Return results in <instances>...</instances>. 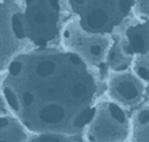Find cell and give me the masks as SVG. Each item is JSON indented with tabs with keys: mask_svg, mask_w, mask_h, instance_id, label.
<instances>
[{
	"mask_svg": "<svg viewBox=\"0 0 149 142\" xmlns=\"http://www.w3.org/2000/svg\"><path fill=\"white\" fill-rule=\"evenodd\" d=\"M3 99L28 130L74 135L95 111L97 84L88 65L69 51L38 48L9 62Z\"/></svg>",
	"mask_w": 149,
	"mask_h": 142,
	"instance_id": "1",
	"label": "cell"
},
{
	"mask_svg": "<svg viewBox=\"0 0 149 142\" xmlns=\"http://www.w3.org/2000/svg\"><path fill=\"white\" fill-rule=\"evenodd\" d=\"M59 0H1V49H18L24 40L47 47L59 33Z\"/></svg>",
	"mask_w": 149,
	"mask_h": 142,
	"instance_id": "2",
	"label": "cell"
},
{
	"mask_svg": "<svg viewBox=\"0 0 149 142\" xmlns=\"http://www.w3.org/2000/svg\"><path fill=\"white\" fill-rule=\"evenodd\" d=\"M81 26L89 32L109 34L127 18L134 0H68Z\"/></svg>",
	"mask_w": 149,
	"mask_h": 142,
	"instance_id": "3",
	"label": "cell"
},
{
	"mask_svg": "<svg viewBox=\"0 0 149 142\" xmlns=\"http://www.w3.org/2000/svg\"><path fill=\"white\" fill-rule=\"evenodd\" d=\"M62 40L65 50L78 56L88 66H100L106 63L113 43L108 34L89 32L81 26L78 20L65 26Z\"/></svg>",
	"mask_w": 149,
	"mask_h": 142,
	"instance_id": "4",
	"label": "cell"
},
{
	"mask_svg": "<svg viewBox=\"0 0 149 142\" xmlns=\"http://www.w3.org/2000/svg\"><path fill=\"white\" fill-rule=\"evenodd\" d=\"M86 137L89 142H123L131 131L126 113L113 101L100 102L87 125Z\"/></svg>",
	"mask_w": 149,
	"mask_h": 142,
	"instance_id": "5",
	"label": "cell"
},
{
	"mask_svg": "<svg viewBox=\"0 0 149 142\" xmlns=\"http://www.w3.org/2000/svg\"><path fill=\"white\" fill-rule=\"evenodd\" d=\"M108 94L120 106H134L141 102L145 93L144 81L135 73L115 72L109 79Z\"/></svg>",
	"mask_w": 149,
	"mask_h": 142,
	"instance_id": "6",
	"label": "cell"
},
{
	"mask_svg": "<svg viewBox=\"0 0 149 142\" xmlns=\"http://www.w3.org/2000/svg\"><path fill=\"white\" fill-rule=\"evenodd\" d=\"M122 40L124 49L133 56L149 51V22H138L126 28Z\"/></svg>",
	"mask_w": 149,
	"mask_h": 142,
	"instance_id": "7",
	"label": "cell"
},
{
	"mask_svg": "<svg viewBox=\"0 0 149 142\" xmlns=\"http://www.w3.org/2000/svg\"><path fill=\"white\" fill-rule=\"evenodd\" d=\"M24 128L18 119L2 116L0 119V142H28Z\"/></svg>",
	"mask_w": 149,
	"mask_h": 142,
	"instance_id": "8",
	"label": "cell"
},
{
	"mask_svg": "<svg viewBox=\"0 0 149 142\" xmlns=\"http://www.w3.org/2000/svg\"><path fill=\"white\" fill-rule=\"evenodd\" d=\"M133 61L134 57L128 54L124 49L121 39L116 38L113 40L105 63L110 69L114 72L127 71Z\"/></svg>",
	"mask_w": 149,
	"mask_h": 142,
	"instance_id": "9",
	"label": "cell"
},
{
	"mask_svg": "<svg viewBox=\"0 0 149 142\" xmlns=\"http://www.w3.org/2000/svg\"><path fill=\"white\" fill-rule=\"evenodd\" d=\"M131 132L133 142H149V106H143L134 115Z\"/></svg>",
	"mask_w": 149,
	"mask_h": 142,
	"instance_id": "10",
	"label": "cell"
},
{
	"mask_svg": "<svg viewBox=\"0 0 149 142\" xmlns=\"http://www.w3.org/2000/svg\"><path fill=\"white\" fill-rule=\"evenodd\" d=\"M132 65L134 73L144 82L149 84V51L135 56Z\"/></svg>",
	"mask_w": 149,
	"mask_h": 142,
	"instance_id": "11",
	"label": "cell"
},
{
	"mask_svg": "<svg viewBox=\"0 0 149 142\" xmlns=\"http://www.w3.org/2000/svg\"><path fill=\"white\" fill-rule=\"evenodd\" d=\"M72 135L57 133H42L28 142H80L71 138Z\"/></svg>",
	"mask_w": 149,
	"mask_h": 142,
	"instance_id": "12",
	"label": "cell"
},
{
	"mask_svg": "<svg viewBox=\"0 0 149 142\" xmlns=\"http://www.w3.org/2000/svg\"><path fill=\"white\" fill-rule=\"evenodd\" d=\"M135 6L141 15L149 18V0H134Z\"/></svg>",
	"mask_w": 149,
	"mask_h": 142,
	"instance_id": "13",
	"label": "cell"
}]
</instances>
